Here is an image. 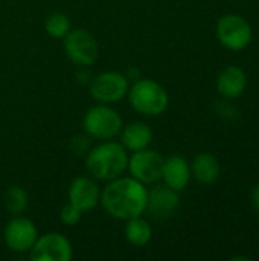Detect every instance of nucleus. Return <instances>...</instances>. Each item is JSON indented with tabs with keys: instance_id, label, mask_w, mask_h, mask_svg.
I'll return each instance as SVG.
<instances>
[{
	"instance_id": "nucleus-22",
	"label": "nucleus",
	"mask_w": 259,
	"mask_h": 261,
	"mask_svg": "<svg viewBox=\"0 0 259 261\" xmlns=\"http://www.w3.org/2000/svg\"><path fill=\"white\" fill-rule=\"evenodd\" d=\"M125 76H127V80H128V78H131V80L137 81V80L140 78V70H139V69H136V67H130V69H128V73H127Z\"/></svg>"
},
{
	"instance_id": "nucleus-3",
	"label": "nucleus",
	"mask_w": 259,
	"mask_h": 261,
	"mask_svg": "<svg viewBox=\"0 0 259 261\" xmlns=\"http://www.w3.org/2000/svg\"><path fill=\"white\" fill-rule=\"evenodd\" d=\"M128 99L131 107L143 116L162 115L169 102L166 90L154 80L139 78L128 89Z\"/></svg>"
},
{
	"instance_id": "nucleus-20",
	"label": "nucleus",
	"mask_w": 259,
	"mask_h": 261,
	"mask_svg": "<svg viewBox=\"0 0 259 261\" xmlns=\"http://www.w3.org/2000/svg\"><path fill=\"white\" fill-rule=\"evenodd\" d=\"M81 216H82V211L69 202L66 206H63V210H61V213H60V220H61L64 225H67V226H75V225L79 223Z\"/></svg>"
},
{
	"instance_id": "nucleus-6",
	"label": "nucleus",
	"mask_w": 259,
	"mask_h": 261,
	"mask_svg": "<svg viewBox=\"0 0 259 261\" xmlns=\"http://www.w3.org/2000/svg\"><path fill=\"white\" fill-rule=\"evenodd\" d=\"M63 44L70 61L79 67H89L95 64L99 57L96 38L85 29H70L64 37Z\"/></svg>"
},
{
	"instance_id": "nucleus-18",
	"label": "nucleus",
	"mask_w": 259,
	"mask_h": 261,
	"mask_svg": "<svg viewBox=\"0 0 259 261\" xmlns=\"http://www.w3.org/2000/svg\"><path fill=\"white\" fill-rule=\"evenodd\" d=\"M3 202H5V206L6 210L14 214V216H18L21 214L26 206H27V194L23 188L14 185V187H8L5 194H3Z\"/></svg>"
},
{
	"instance_id": "nucleus-1",
	"label": "nucleus",
	"mask_w": 259,
	"mask_h": 261,
	"mask_svg": "<svg viewBox=\"0 0 259 261\" xmlns=\"http://www.w3.org/2000/svg\"><path fill=\"white\" fill-rule=\"evenodd\" d=\"M148 190L134 177H116L101 191V203L107 214L118 220L140 217L147 210Z\"/></svg>"
},
{
	"instance_id": "nucleus-13",
	"label": "nucleus",
	"mask_w": 259,
	"mask_h": 261,
	"mask_svg": "<svg viewBox=\"0 0 259 261\" xmlns=\"http://www.w3.org/2000/svg\"><path fill=\"white\" fill-rule=\"evenodd\" d=\"M162 179L165 185L176 191H182L191 180V167L188 161L182 156H171L163 161Z\"/></svg>"
},
{
	"instance_id": "nucleus-7",
	"label": "nucleus",
	"mask_w": 259,
	"mask_h": 261,
	"mask_svg": "<svg viewBox=\"0 0 259 261\" xmlns=\"http://www.w3.org/2000/svg\"><path fill=\"white\" fill-rule=\"evenodd\" d=\"M128 80L119 72H104L90 83V95L99 104H113L128 93Z\"/></svg>"
},
{
	"instance_id": "nucleus-19",
	"label": "nucleus",
	"mask_w": 259,
	"mask_h": 261,
	"mask_svg": "<svg viewBox=\"0 0 259 261\" xmlns=\"http://www.w3.org/2000/svg\"><path fill=\"white\" fill-rule=\"evenodd\" d=\"M44 29L53 38H64L70 31V20L63 12H53L46 18Z\"/></svg>"
},
{
	"instance_id": "nucleus-2",
	"label": "nucleus",
	"mask_w": 259,
	"mask_h": 261,
	"mask_svg": "<svg viewBox=\"0 0 259 261\" xmlns=\"http://www.w3.org/2000/svg\"><path fill=\"white\" fill-rule=\"evenodd\" d=\"M128 167V154L121 142L104 141L92 148L85 158V168L98 180L110 182L124 174Z\"/></svg>"
},
{
	"instance_id": "nucleus-5",
	"label": "nucleus",
	"mask_w": 259,
	"mask_h": 261,
	"mask_svg": "<svg viewBox=\"0 0 259 261\" xmlns=\"http://www.w3.org/2000/svg\"><path fill=\"white\" fill-rule=\"evenodd\" d=\"M217 37L229 50L246 49L253 38L252 28L246 18L238 14H226L217 21Z\"/></svg>"
},
{
	"instance_id": "nucleus-14",
	"label": "nucleus",
	"mask_w": 259,
	"mask_h": 261,
	"mask_svg": "<svg viewBox=\"0 0 259 261\" xmlns=\"http://www.w3.org/2000/svg\"><path fill=\"white\" fill-rule=\"evenodd\" d=\"M247 86L246 72L238 66H227L217 78V90L226 98H238Z\"/></svg>"
},
{
	"instance_id": "nucleus-15",
	"label": "nucleus",
	"mask_w": 259,
	"mask_h": 261,
	"mask_svg": "<svg viewBox=\"0 0 259 261\" xmlns=\"http://www.w3.org/2000/svg\"><path fill=\"white\" fill-rule=\"evenodd\" d=\"M153 142V130L145 122H131L121 130V144L125 150L137 151L148 148Z\"/></svg>"
},
{
	"instance_id": "nucleus-17",
	"label": "nucleus",
	"mask_w": 259,
	"mask_h": 261,
	"mask_svg": "<svg viewBox=\"0 0 259 261\" xmlns=\"http://www.w3.org/2000/svg\"><path fill=\"white\" fill-rule=\"evenodd\" d=\"M153 236V229L150 226V223L140 217H134L127 220L125 225V237L127 240L134 245V246H145Z\"/></svg>"
},
{
	"instance_id": "nucleus-4",
	"label": "nucleus",
	"mask_w": 259,
	"mask_h": 261,
	"mask_svg": "<svg viewBox=\"0 0 259 261\" xmlns=\"http://www.w3.org/2000/svg\"><path fill=\"white\" fill-rule=\"evenodd\" d=\"M82 128L93 139L108 141L121 133L122 118L110 104H98L84 115Z\"/></svg>"
},
{
	"instance_id": "nucleus-16",
	"label": "nucleus",
	"mask_w": 259,
	"mask_h": 261,
	"mask_svg": "<svg viewBox=\"0 0 259 261\" xmlns=\"http://www.w3.org/2000/svg\"><path fill=\"white\" fill-rule=\"evenodd\" d=\"M220 171H221L220 162L211 153H200L198 156H195L192 167H191L192 176L200 184H205V185L214 184L220 177Z\"/></svg>"
},
{
	"instance_id": "nucleus-9",
	"label": "nucleus",
	"mask_w": 259,
	"mask_h": 261,
	"mask_svg": "<svg viewBox=\"0 0 259 261\" xmlns=\"http://www.w3.org/2000/svg\"><path fill=\"white\" fill-rule=\"evenodd\" d=\"M72 245L60 232H49L37 239L31 248L32 261H70Z\"/></svg>"
},
{
	"instance_id": "nucleus-21",
	"label": "nucleus",
	"mask_w": 259,
	"mask_h": 261,
	"mask_svg": "<svg viewBox=\"0 0 259 261\" xmlns=\"http://www.w3.org/2000/svg\"><path fill=\"white\" fill-rule=\"evenodd\" d=\"M250 199H252V203H253V206H255V210L259 211V184L252 190V196H250Z\"/></svg>"
},
{
	"instance_id": "nucleus-8",
	"label": "nucleus",
	"mask_w": 259,
	"mask_h": 261,
	"mask_svg": "<svg viewBox=\"0 0 259 261\" xmlns=\"http://www.w3.org/2000/svg\"><path fill=\"white\" fill-rule=\"evenodd\" d=\"M163 158L160 153L143 148L133 151L131 158H128V170L131 173V177L142 184H156L162 179V167H163Z\"/></svg>"
},
{
	"instance_id": "nucleus-12",
	"label": "nucleus",
	"mask_w": 259,
	"mask_h": 261,
	"mask_svg": "<svg viewBox=\"0 0 259 261\" xmlns=\"http://www.w3.org/2000/svg\"><path fill=\"white\" fill-rule=\"evenodd\" d=\"M101 200V191L98 184L85 176H79L72 180L69 187V202L79 208L82 213L93 210Z\"/></svg>"
},
{
	"instance_id": "nucleus-10",
	"label": "nucleus",
	"mask_w": 259,
	"mask_h": 261,
	"mask_svg": "<svg viewBox=\"0 0 259 261\" xmlns=\"http://www.w3.org/2000/svg\"><path fill=\"white\" fill-rule=\"evenodd\" d=\"M38 239V231L32 220L14 217L5 228V243L14 252H27Z\"/></svg>"
},
{
	"instance_id": "nucleus-11",
	"label": "nucleus",
	"mask_w": 259,
	"mask_h": 261,
	"mask_svg": "<svg viewBox=\"0 0 259 261\" xmlns=\"http://www.w3.org/2000/svg\"><path fill=\"white\" fill-rule=\"evenodd\" d=\"M180 203L179 191L168 185H157L148 191L147 210L154 220H166L174 216Z\"/></svg>"
}]
</instances>
